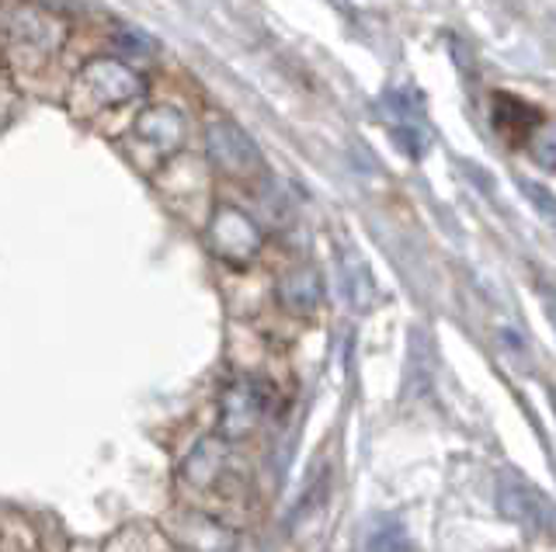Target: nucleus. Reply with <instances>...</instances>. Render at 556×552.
Returning a JSON list of instances; mask_svg holds the SVG:
<instances>
[{
	"mask_svg": "<svg viewBox=\"0 0 556 552\" xmlns=\"http://www.w3.org/2000/svg\"><path fill=\"white\" fill-rule=\"evenodd\" d=\"M143 77H139L132 66L118 63V60H94L87 63L80 77H77V94L91 101L94 108H112V105H126V101L143 94Z\"/></svg>",
	"mask_w": 556,
	"mask_h": 552,
	"instance_id": "1",
	"label": "nucleus"
},
{
	"mask_svg": "<svg viewBox=\"0 0 556 552\" xmlns=\"http://www.w3.org/2000/svg\"><path fill=\"white\" fill-rule=\"evenodd\" d=\"M497 511L504 522H511L535 535H556V504L539 490L521 479H501L497 483Z\"/></svg>",
	"mask_w": 556,
	"mask_h": 552,
	"instance_id": "2",
	"label": "nucleus"
},
{
	"mask_svg": "<svg viewBox=\"0 0 556 552\" xmlns=\"http://www.w3.org/2000/svg\"><path fill=\"white\" fill-rule=\"evenodd\" d=\"M205 146H208V161H213L223 175L248 178L254 170H261V153L254 140L237 123H230V118H216V123L205 126Z\"/></svg>",
	"mask_w": 556,
	"mask_h": 552,
	"instance_id": "3",
	"label": "nucleus"
},
{
	"mask_svg": "<svg viewBox=\"0 0 556 552\" xmlns=\"http://www.w3.org/2000/svg\"><path fill=\"white\" fill-rule=\"evenodd\" d=\"M261 413H265V393H261V386L251 383V378H237L219 396V438H248L254 424L261 421Z\"/></svg>",
	"mask_w": 556,
	"mask_h": 552,
	"instance_id": "4",
	"label": "nucleus"
},
{
	"mask_svg": "<svg viewBox=\"0 0 556 552\" xmlns=\"http://www.w3.org/2000/svg\"><path fill=\"white\" fill-rule=\"evenodd\" d=\"M208 236H213V251L233 265L251 261V257L261 251V230L254 227V219L243 216L240 209H230V205L216 213Z\"/></svg>",
	"mask_w": 556,
	"mask_h": 552,
	"instance_id": "5",
	"label": "nucleus"
},
{
	"mask_svg": "<svg viewBox=\"0 0 556 552\" xmlns=\"http://www.w3.org/2000/svg\"><path fill=\"white\" fill-rule=\"evenodd\" d=\"M132 132H136L139 143H147L150 150L161 153V157H170V153H178L185 146V118L178 108H170V105L147 108L136 118Z\"/></svg>",
	"mask_w": 556,
	"mask_h": 552,
	"instance_id": "6",
	"label": "nucleus"
},
{
	"mask_svg": "<svg viewBox=\"0 0 556 552\" xmlns=\"http://www.w3.org/2000/svg\"><path fill=\"white\" fill-rule=\"evenodd\" d=\"M226 470V441L223 438H202L185 459V483L195 490H213L216 483L223 479Z\"/></svg>",
	"mask_w": 556,
	"mask_h": 552,
	"instance_id": "7",
	"label": "nucleus"
},
{
	"mask_svg": "<svg viewBox=\"0 0 556 552\" xmlns=\"http://www.w3.org/2000/svg\"><path fill=\"white\" fill-rule=\"evenodd\" d=\"M494 123L501 129L504 140L511 143H526L535 136V126H539V112L532 105H526L521 98H511V94H497L494 98Z\"/></svg>",
	"mask_w": 556,
	"mask_h": 552,
	"instance_id": "8",
	"label": "nucleus"
},
{
	"mask_svg": "<svg viewBox=\"0 0 556 552\" xmlns=\"http://www.w3.org/2000/svg\"><path fill=\"white\" fill-rule=\"evenodd\" d=\"M278 299L292 313H309L320 303V274L313 268H295L278 282Z\"/></svg>",
	"mask_w": 556,
	"mask_h": 552,
	"instance_id": "9",
	"label": "nucleus"
},
{
	"mask_svg": "<svg viewBox=\"0 0 556 552\" xmlns=\"http://www.w3.org/2000/svg\"><path fill=\"white\" fill-rule=\"evenodd\" d=\"M365 552H410V535L407 528L396 522V517H387L369 531V542H365Z\"/></svg>",
	"mask_w": 556,
	"mask_h": 552,
	"instance_id": "10",
	"label": "nucleus"
},
{
	"mask_svg": "<svg viewBox=\"0 0 556 552\" xmlns=\"http://www.w3.org/2000/svg\"><path fill=\"white\" fill-rule=\"evenodd\" d=\"M521 192H526V195L532 198L535 209L543 213V219H546L549 227L556 230V195H553V192H546L543 184H532V181H521Z\"/></svg>",
	"mask_w": 556,
	"mask_h": 552,
	"instance_id": "11",
	"label": "nucleus"
},
{
	"mask_svg": "<svg viewBox=\"0 0 556 552\" xmlns=\"http://www.w3.org/2000/svg\"><path fill=\"white\" fill-rule=\"evenodd\" d=\"M532 153L543 167H556V129H543V136H532Z\"/></svg>",
	"mask_w": 556,
	"mask_h": 552,
	"instance_id": "12",
	"label": "nucleus"
},
{
	"mask_svg": "<svg viewBox=\"0 0 556 552\" xmlns=\"http://www.w3.org/2000/svg\"><path fill=\"white\" fill-rule=\"evenodd\" d=\"M543 306H546V313H549V320H553V326H556V292L546 288V285H543Z\"/></svg>",
	"mask_w": 556,
	"mask_h": 552,
	"instance_id": "13",
	"label": "nucleus"
}]
</instances>
